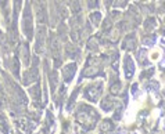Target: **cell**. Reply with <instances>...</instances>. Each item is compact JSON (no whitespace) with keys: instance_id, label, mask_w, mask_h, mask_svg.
I'll return each instance as SVG.
<instances>
[{"instance_id":"1","label":"cell","mask_w":165,"mask_h":134,"mask_svg":"<svg viewBox=\"0 0 165 134\" xmlns=\"http://www.w3.org/2000/svg\"><path fill=\"white\" fill-rule=\"evenodd\" d=\"M92 19H93L94 24H97V22L100 21V14H93V17H92Z\"/></svg>"}]
</instances>
